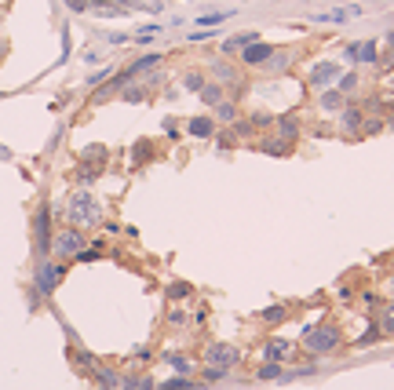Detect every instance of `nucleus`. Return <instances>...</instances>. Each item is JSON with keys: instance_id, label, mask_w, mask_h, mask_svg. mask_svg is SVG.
<instances>
[{"instance_id": "nucleus-1", "label": "nucleus", "mask_w": 394, "mask_h": 390, "mask_svg": "<svg viewBox=\"0 0 394 390\" xmlns=\"http://www.w3.org/2000/svg\"><path fill=\"white\" fill-rule=\"evenodd\" d=\"M66 219H70V226H77V230H92V226L103 223V204H99V197L92 190H77L66 201Z\"/></svg>"}, {"instance_id": "nucleus-2", "label": "nucleus", "mask_w": 394, "mask_h": 390, "mask_svg": "<svg viewBox=\"0 0 394 390\" xmlns=\"http://www.w3.org/2000/svg\"><path fill=\"white\" fill-rule=\"evenodd\" d=\"M303 350L314 358H325V354H336L343 350V335L336 324H311V329H303Z\"/></svg>"}, {"instance_id": "nucleus-3", "label": "nucleus", "mask_w": 394, "mask_h": 390, "mask_svg": "<svg viewBox=\"0 0 394 390\" xmlns=\"http://www.w3.org/2000/svg\"><path fill=\"white\" fill-rule=\"evenodd\" d=\"M66 266L70 263H62V259H41L37 263V270H33V295H37V303L41 299H48L59 284H62V277H66Z\"/></svg>"}, {"instance_id": "nucleus-4", "label": "nucleus", "mask_w": 394, "mask_h": 390, "mask_svg": "<svg viewBox=\"0 0 394 390\" xmlns=\"http://www.w3.org/2000/svg\"><path fill=\"white\" fill-rule=\"evenodd\" d=\"M84 244H88V241H84V233H81L77 226H66V230L52 233V255L62 259V263H73V255H77Z\"/></svg>"}, {"instance_id": "nucleus-5", "label": "nucleus", "mask_w": 394, "mask_h": 390, "mask_svg": "<svg viewBox=\"0 0 394 390\" xmlns=\"http://www.w3.org/2000/svg\"><path fill=\"white\" fill-rule=\"evenodd\" d=\"M33 244H37V255L48 259L52 255V208L41 204L33 215Z\"/></svg>"}, {"instance_id": "nucleus-6", "label": "nucleus", "mask_w": 394, "mask_h": 390, "mask_svg": "<svg viewBox=\"0 0 394 390\" xmlns=\"http://www.w3.org/2000/svg\"><path fill=\"white\" fill-rule=\"evenodd\" d=\"M205 365H219L230 372L234 365H241V350L230 347V343H208L205 347Z\"/></svg>"}, {"instance_id": "nucleus-7", "label": "nucleus", "mask_w": 394, "mask_h": 390, "mask_svg": "<svg viewBox=\"0 0 394 390\" xmlns=\"http://www.w3.org/2000/svg\"><path fill=\"white\" fill-rule=\"evenodd\" d=\"M212 81L215 84H223V88H230V92H245V81H241V70H234L226 59H212Z\"/></svg>"}, {"instance_id": "nucleus-8", "label": "nucleus", "mask_w": 394, "mask_h": 390, "mask_svg": "<svg viewBox=\"0 0 394 390\" xmlns=\"http://www.w3.org/2000/svg\"><path fill=\"white\" fill-rule=\"evenodd\" d=\"M237 55H241V66H248V70H263V66H266V59L274 55V44H266V41H256V44L241 48Z\"/></svg>"}, {"instance_id": "nucleus-9", "label": "nucleus", "mask_w": 394, "mask_h": 390, "mask_svg": "<svg viewBox=\"0 0 394 390\" xmlns=\"http://www.w3.org/2000/svg\"><path fill=\"white\" fill-rule=\"evenodd\" d=\"M336 81H339V62H317L311 70V77H307V84L314 92H325V88H333Z\"/></svg>"}, {"instance_id": "nucleus-10", "label": "nucleus", "mask_w": 394, "mask_h": 390, "mask_svg": "<svg viewBox=\"0 0 394 390\" xmlns=\"http://www.w3.org/2000/svg\"><path fill=\"white\" fill-rule=\"evenodd\" d=\"M376 55H380V48H376V41H358V44H347L343 48V59L347 62H354V66H373L376 62Z\"/></svg>"}, {"instance_id": "nucleus-11", "label": "nucleus", "mask_w": 394, "mask_h": 390, "mask_svg": "<svg viewBox=\"0 0 394 390\" xmlns=\"http://www.w3.org/2000/svg\"><path fill=\"white\" fill-rule=\"evenodd\" d=\"M121 376L124 372H117L113 365H95L92 369V383H95V390H117L121 387Z\"/></svg>"}, {"instance_id": "nucleus-12", "label": "nucleus", "mask_w": 394, "mask_h": 390, "mask_svg": "<svg viewBox=\"0 0 394 390\" xmlns=\"http://www.w3.org/2000/svg\"><path fill=\"white\" fill-rule=\"evenodd\" d=\"M256 41H263V37H259L256 30H248V33H237V37H226V41H223V59H234L241 48H248V44H256Z\"/></svg>"}, {"instance_id": "nucleus-13", "label": "nucleus", "mask_w": 394, "mask_h": 390, "mask_svg": "<svg viewBox=\"0 0 394 390\" xmlns=\"http://www.w3.org/2000/svg\"><path fill=\"white\" fill-rule=\"evenodd\" d=\"M292 358V343L288 340H266L263 343V361H277V365H285Z\"/></svg>"}, {"instance_id": "nucleus-14", "label": "nucleus", "mask_w": 394, "mask_h": 390, "mask_svg": "<svg viewBox=\"0 0 394 390\" xmlns=\"http://www.w3.org/2000/svg\"><path fill=\"white\" fill-rule=\"evenodd\" d=\"M161 62H164V55H161V51H150V55H139V59L132 62V66L124 70V73H128L132 81H135V77H143V73H150V70H157Z\"/></svg>"}, {"instance_id": "nucleus-15", "label": "nucleus", "mask_w": 394, "mask_h": 390, "mask_svg": "<svg viewBox=\"0 0 394 390\" xmlns=\"http://www.w3.org/2000/svg\"><path fill=\"white\" fill-rule=\"evenodd\" d=\"M117 390H157V383H154L150 372H124Z\"/></svg>"}, {"instance_id": "nucleus-16", "label": "nucleus", "mask_w": 394, "mask_h": 390, "mask_svg": "<svg viewBox=\"0 0 394 390\" xmlns=\"http://www.w3.org/2000/svg\"><path fill=\"white\" fill-rule=\"evenodd\" d=\"M110 161V150L103 146V142H92V146L81 150V164H95V168H106Z\"/></svg>"}, {"instance_id": "nucleus-17", "label": "nucleus", "mask_w": 394, "mask_h": 390, "mask_svg": "<svg viewBox=\"0 0 394 390\" xmlns=\"http://www.w3.org/2000/svg\"><path fill=\"white\" fill-rule=\"evenodd\" d=\"M186 132L194 135V139H212L215 135V121H212V117H190Z\"/></svg>"}, {"instance_id": "nucleus-18", "label": "nucleus", "mask_w": 394, "mask_h": 390, "mask_svg": "<svg viewBox=\"0 0 394 390\" xmlns=\"http://www.w3.org/2000/svg\"><path fill=\"white\" fill-rule=\"evenodd\" d=\"M256 380H263V383H274V380H282V383H288L292 376L277 365V361H263V365L256 369Z\"/></svg>"}, {"instance_id": "nucleus-19", "label": "nucleus", "mask_w": 394, "mask_h": 390, "mask_svg": "<svg viewBox=\"0 0 394 390\" xmlns=\"http://www.w3.org/2000/svg\"><path fill=\"white\" fill-rule=\"evenodd\" d=\"M117 8L124 11H146V15H161L164 0H117Z\"/></svg>"}, {"instance_id": "nucleus-20", "label": "nucleus", "mask_w": 394, "mask_h": 390, "mask_svg": "<svg viewBox=\"0 0 394 390\" xmlns=\"http://www.w3.org/2000/svg\"><path fill=\"white\" fill-rule=\"evenodd\" d=\"M212 121L215 124H234L237 121V102L234 99H223V102H215V106H212Z\"/></svg>"}, {"instance_id": "nucleus-21", "label": "nucleus", "mask_w": 394, "mask_h": 390, "mask_svg": "<svg viewBox=\"0 0 394 390\" xmlns=\"http://www.w3.org/2000/svg\"><path fill=\"white\" fill-rule=\"evenodd\" d=\"M339 124L347 128V132H362V128H365V113L358 106H343L339 110Z\"/></svg>"}, {"instance_id": "nucleus-22", "label": "nucleus", "mask_w": 394, "mask_h": 390, "mask_svg": "<svg viewBox=\"0 0 394 390\" xmlns=\"http://www.w3.org/2000/svg\"><path fill=\"white\" fill-rule=\"evenodd\" d=\"M292 66V51H277L274 48V55L266 59V66H263V73H270V77H277V73H285Z\"/></svg>"}, {"instance_id": "nucleus-23", "label": "nucleus", "mask_w": 394, "mask_h": 390, "mask_svg": "<svg viewBox=\"0 0 394 390\" xmlns=\"http://www.w3.org/2000/svg\"><path fill=\"white\" fill-rule=\"evenodd\" d=\"M157 390H205V383L190 380V376H172V380L157 383Z\"/></svg>"}, {"instance_id": "nucleus-24", "label": "nucleus", "mask_w": 394, "mask_h": 390, "mask_svg": "<svg viewBox=\"0 0 394 390\" xmlns=\"http://www.w3.org/2000/svg\"><path fill=\"white\" fill-rule=\"evenodd\" d=\"M201 102H205V106H215V102H223L226 99V88L223 84H215V81H205V88H201Z\"/></svg>"}, {"instance_id": "nucleus-25", "label": "nucleus", "mask_w": 394, "mask_h": 390, "mask_svg": "<svg viewBox=\"0 0 394 390\" xmlns=\"http://www.w3.org/2000/svg\"><path fill=\"white\" fill-rule=\"evenodd\" d=\"M354 15H362V8H339V11H322V15H314V22H347Z\"/></svg>"}, {"instance_id": "nucleus-26", "label": "nucleus", "mask_w": 394, "mask_h": 390, "mask_svg": "<svg viewBox=\"0 0 394 390\" xmlns=\"http://www.w3.org/2000/svg\"><path fill=\"white\" fill-rule=\"evenodd\" d=\"M164 361H168V365L179 372V376H194V361H190L186 354H175V350H168V354H164Z\"/></svg>"}, {"instance_id": "nucleus-27", "label": "nucleus", "mask_w": 394, "mask_h": 390, "mask_svg": "<svg viewBox=\"0 0 394 390\" xmlns=\"http://www.w3.org/2000/svg\"><path fill=\"white\" fill-rule=\"evenodd\" d=\"M343 102H347V95L336 92V88H325V92H322V110H328V113L343 110Z\"/></svg>"}, {"instance_id": "nucleus-28", "label": "nucleus", "mask_w": 394, "mask_h": 390, "mask_svg": "<svg viewBox=\"0 0 394 390\" xmlns=\"http://www.w3.org/2000/svg\"><path fill=\"white\" fill-rule=\"evenodd\" d=\"M277 139H285V142H296V135H299V124L292 121V117H277Z\"/></svg>"}, {"instance_id": "nucleus-29", "label": "nucleus", "mask_w": 394, "mask_h": 390, "mask_svg": "<svg viewBox=\"0 0 394 390\" xmlns=\"http://www.w3.org/2000/svg\"><path fill=\"white\" fill-rule=\"evenodd\" d=\"M99 175H103V168H95V164H77V172H73V179H77V183H81L84 190L92 186Z\"/></svg>"}, {"instance_id": "nucleus-30", "label": "nucleus", "mask_w": 394, "mask_h": 390, "mask_svg": "<svg viewBox=\"0 0 394 390\" xmlns=\"http://www.w3.org/2000/svg\"><path fill=\"white\" fill-rule=\"evenodd\" d=\"M259 150L274 153V157H285V153L292 150V142H285V139H259Z\"/></svg>"}, {"instance_id": "nucleus-31", "label": "nucleus", "mask_w": 394, "mask_h": 390, "mask_svg": "<svg viewBox=\"0 0 394 390\" xmlns=\"http://www.w3.org/2000/svg\"><path fill=\"white\" fill-rule=\"evenodd\" d=\"M88 11L99 15V19H121V15H128V11L117 8V4H88Z\"/></svg>"}, {"instance_id": "nucleus-32", "label": "nucleus", "mask_w": 394, "mask_h": 390, "mask_svg": "<svg viewBox=\"0 0 394 390\" xmlns=\"http://www.w3.org/2000/svg\"><path fill=\"white\" fill-rule=\"evenodd\" d=\"M205 81H208V77L201 73V70H186V73H183V88H186V92H201V88H205Z\"/></svg>"}, {"instance_id": "nucleus-33", "label": "nucleus", "mask_w": 394, "mask_h": 390, "mask_svg": "<svg viewBox=\"0 0 394 390\" xmlns=\"http://www.w3.org/2000/svg\"><path fill=\"white\" fill-rule=\"evenodd\" d=\"M190 292H194V284H186V281H172L164 295H168L172 303H179V299H190Z\"/></svg>"}, {"instance_id": "nucleus-34", "label": "nucleus", "mask_w": 394, "mask_h": 390, "mask_svg": "<svg viewBox=\"0 0 394 390\" xmlns=\"http://www.w3.org/2000/svg\"><path fill=\"white\" fill-rule=\"evenodd\" d=\"M150 157H154V146H150L146 139H139V142H135V150H132V164H146Z\"/></svg>"}, {"instance_id": "nucleus-35", "label": "nucleus", "mask_w": 394, "mask_h": 390, "mask_svg": "<svg viewBox=\"0 0 394 390\" xmlns=\"http://www.w3.org/2000/svg\"><path fill=\"white\" fill-rule=\"evenodd\" d=\"M358 81H362V77L358 73H339V81H336V92H343V95H351L354 92V88H358Z\"/></svg>"}, {"instance_id": "nucleus-36", "label": "nucleus", "mask_w": 394, "mask_h": 390, "mask_svg": "<svg viewBox=\"0 0 394 390\" xmlns=\"http://www.w3.org/2000/svg\"><path fill=\"white\" fill-rule=\"evenodd\" d=\"M150 95V88L146 84H135V88H121V99L124 102H143Z\"/></svg>"}, {"instance_id": "nucleus-37", "label": "nucleus", "mask_w": 394, "mask_h": 390, "mask_svg": "<svg viewBox=\"0 0 394 390\" xmlns=\"http://www.w3.org/2000/svg\"><path fill=\"white\" fill-rule=\"evenodd\" d=\"M219 380H226V369H219V365H205L201 369V383H219Z\"/></svg>"}, {"instance_id": "nucleus-38", "label": "nucleus", "mask_w": 394, "mask_h": 390, "mask_svg": "<svg viewBox=\"0 0 394 390\" xmlns=\"http://www.w3.org/2000/svg\"><path fill=\"white\" fill-rule=\"evenodd\" d=\"M259 318H263L266 324H282V321L288 318V310H285V306H266V310H263Z\"/></svg>"}, {"instance_id": "nucleus-39", "label": "nucleus", "mask_w": 394, "mask_h": 390, "mask_svg": "<svg viewBox=\"0 0 394 390\" xmlns=\"http://www.w3.org/2000/svg\"><path fill=\"white\" fill-rule=\"evenodd\" d=\"M380 332H384V335H394V303L384 306V318H380Z\"/></svg>"}, {"instance_id": "nucleus-40", "label": "nucleus", "mask_w": 394, "mask_h": 390, "mask_svg": "<svg viewBox=\"0 0 394 390\" xmlns=\"http://www.w3.org/2000/svg\"><path fill=\"white\" fill-rule=\"evenodd\" d=\"M73 361H77L81 369H88V372H92V369L99 365V361H95V354H88V350H73Z\"/></svg>"}, {"instance_id": "nucleus-41", "label": "nucleus", "mask_w": 394, "mask_h": 390, "mask_svg": "<svg viewBox=\"0 0 394 390\" xmlns=\"http://www.w3.org/2000/svg\"><path fill=\"white\" fill-rule=\"evenodd\" d=\"M230 15H234V11H212V15H201L197 22H201V26H219V22H226Z\"/></svg>"}, {"instance_id": "nucleus-42", "label": "nucleus", "mask_w": 394, "mask_h": 390, "mask_svg": "<svg viewBox=\"0 0 394 390\" xmlns=\"http://www.w3.org/2000/svg\"><path fill=\"white\" fill-rule=\"evenodd\" d=\"M380 335H384V332H380V321H376V324H368V329H365V335H362V340L354 343V347L362 350V347H368V343H373V340H380Z\"/></svg>"}, {"instance_id": "nucleus-43", "label": "nucleus", "mask_w": 394, "mask_h": 390, "mask_svg": "<svg viewBox=\"0 0 394 390\" xmlns=\"http://www.w3.org/2000/svg\"><path fill=\"white\" fill-rule=\"evenodd\" d=\"M252 132H256V124H252V121H234V135L237 139H248Z\"/></svg>"}, {"instance_id": "nucleus-44", "label": "nucleus", "mask_w": 394, "mask_h": 390, "mask_svg": "<svg viewBox=\"0 0 394 390\" xmlns=\"http://www.w3.org/2000/svg\"><path fill=\"white\" fill-rule=\"evenodd\" d=\"M168 324H172V329H183V324H186V314H183V310H172V314H168Z\"/></svg>"}, {"instance_id": "nucleus-45", "label": "nucleus", "mask_w": 394, "mask_h": 390, "mask_svg": "<svg viewBox=\"0 0 394 390\" xmlns=\"http://www.w3.org/2000/svg\"><path fill=\"white\" fill-rule=\"evenodd\" d=\"M208 37H215V30H197V33H190L186 41H190V44H197V41H208Z\"/></svg>"}, {"instance_id": "nucleus-46", "label": "nucleus", "mask_w": 394, "mask_h": 390, "mask_svg": "<svg viewBox=\"0 0 394 390\" xmlns=\"http://www.w3.org/2000/svg\"><path fill=\"white\" fill-rule=\"evenodd\" d=\"M252 124H256V128H266V124H274V117H270V113H252Z\"/></svg>"}, {"instance_id": "nucleus-47", "label": "nucleus", "mask_w": 394, "mask_h": 390, "mask_svg": "<svg viewBox=\"0 0 394 390\" xmlns=\"http://www.w3.org/2000/svg\"><path fill=\"white\" fill-rule=\"evenodd\" d=\"M70 11H88V0H66Z\"/></svg>"}, {"instance_id": "nucleus-48", "label": "nucleus", "mask_w": 394, "mask_h": 390, "mask_svg": "<svg viewBox=\"0 0 394 390\" xmlns=\"http://www.w3.org/2000/svg\"><path fill=\"white\" fill-rule=\"evenodd\" d=\"M11 157V150H4V146H0V161H8Z\"/></svg>"}, {"instance_id": "nucleus-49", "label": "nucleus", "mask_w": 394, "mask_h": 390, "mask_svg": "<svg viewBox=\"0 0 394 390\" xmlns=\"http://www.w3.org/2000/svg\"><path fill=\"white\" fill-rule=\"evenodd\" d=\"M387 44H391V48H394V30H391V33H387Z\"/></svg>"}, {"instance_id": "nucleus-50", "label": "nucleus", "mask_w": 394, "mask_h": 390, "mask_svg": "<svg viewBox=\"0 0 394 390\" xmlns=\"http://www.w3.org/2000/svg\"><path fill=\"white\" fill-rule=\"evenodd\" d=\"M4 48H8V44H4V41H0V55H4Z\"/></svg>"}, {"instance_id": "nucleus-51", "label": "nucleus", "mask_w": 394, "mask_h": 390, "mask_svg": "<svg viewBox=\"0 0 394 390\" xmlns=\"http://www.w3.org/2000/svg\"><path fill=\"white\" fill-rule=\"evenodd\" d=\"M391 289H394V284H391Z\"/></svg>"}]
</instances>
